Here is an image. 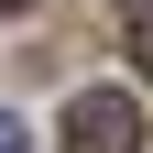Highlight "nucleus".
I'll return each mask as SVG.
<instances>
[{"mask_svg":"<svg viewBox=\"0 0 153 153\" xmlns=\"http://www.w3.org/2000/svg\"><path fill=\"white\" fill-rule=\"evenodd\" d=\"M11 11H33V0H0V22H11Z\"/></svg>","mask_w":153,"mask_h":153,"instance_id":"nucleus-4","label":"nucleus"},{"mask_svg":"<svg viewBox=\"0 0 153 153\" xmlns=\"http://www.w3.org/2000/svg\"><path fill=\"white\" fill-rule=\"evenodd\" d=\"M0 153H33V142H22V120H11V109H0Z\"/></svg>","mask_w":153,"mask_h":153,"instance_id":"nucleus-3","label":"nucleus"},{"mask_svg":"<svg viewBox=\"0 0 153 153\" xmlns=\"http://www.w3.org/2000/svg\"><path fill=\"white\" fill-rule=\"evenodd\" d=\"M66 153H142L131 88H76V99H66Z\"/></svg>","mask_w":153,"mask_h":153,"instance_id":"nucleus-1","label":"nucleus"},{"mask_svg":"<svg viewBox=\"0 0 153 153\" xmlns=\"http://www.w3.org/2000/svg\"><path fill=\"white\" fill-rule=\"evenodd\" d=\"M120 44H131V66L153 76V0H120Z\"/></svg>","mask_w":153,"mask_h":153,"instance_id":"nucleus-2","label":"nucleus"}]
</instances>
